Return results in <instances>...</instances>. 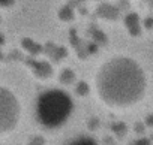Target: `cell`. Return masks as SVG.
<instances>
[{
	"instance_id": "cell-1",
	"label": "cell",
	"mask_w": 153,
	"mask_h": 145,
	"mask_svg": "<svg viewBox=\"0 0 153 145\" xmlns=\"http://www.w3.org/2000/svg\"><path fill=\"white\" fill-rule=\"evenodd\" d=\"M147 74L131 55L117 54L104 60L93 75L96 99L108 109L126 111L137 106L147 93Z\"/></svg>"
},
{
	"instance_id": "cell-2",
	"label": "cell",
	"mask_w": 153,
	"mask_h": 145,
	"mask_svg": "<svg viewBox=\"0 0 153 145\" xmlns=\"http://www.w3.org/2000/svg\"><path fill=\"white\" fill-rule=\"evenodd\" d=\"M74 102L71 96L59 88L44 91L36 103V115L39 123L47 129L62 127L72 115Z\"/></svg>"
},
{
	"instance_id": "cell-3",
	"label": "cell",
	"mask_w": 153,
	"mask_h": 145,
	"mask_svg": "<svg viewBox=\"0 0 153 145\" xmlns=\"http://www.w3.org/2000/svg\"><path fill=\"white\" fill-rule=\"evenodd\" d=\"M21 118V105L14 91L0 85V135L14 132Z\"/></svg>"
},
{
	"instance_id": "cell-4",
	"label": "cell",
	"mask_w": 153,
	"mask_h": 145,
	"mask_svg": "<svg viewBox=\"0 0 153 145\" xmlns=\"http://www.w3.org/2000/svg\"><path fill=\"white\" fill-rule=\"evenodd\" d=\"M69 145H98V144L89 136H80V138L74 139Z\"/></svg>"
},
{
	"instance_id": "cell-5",
	"label": "cell",
	"mask_w": 153,
	"mask_h": 145,
	"mask_svg": "<svg viewBox=\"0 0 153 145\" xmlns=\"http://www.w3.org/2000/svg\"><path fill=\"white\" fill-rule=\"evenodd\" d=\"M12 3V0H0V5H3V6H9Z\"/></svg>"
}]
</instances>
